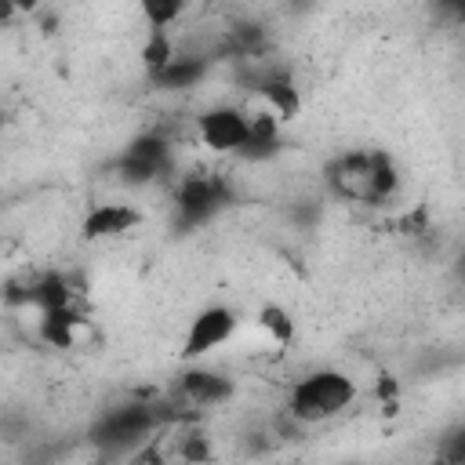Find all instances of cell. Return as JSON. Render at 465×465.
<instances>
[{
	"label": "cell",
	"mask_w": 465,
	"mask_h": 465,
	"mask_svg": "<svg viewBox=\"0 0 465 465\" xmlns=\"http://www.w3.org/2000/svg\"><path fill=\"white\" fill-rule=\"evenodd\" d=\"M356 400V385L349 374L341 371H312L305 378L294 381L291 396H287V407L298 421H327L334 414H341L349 403Z\"/></svg>",
	"instance_id": "6da1fadb"
},
{
	"label": "cell",
	"mask_w": 465,
	"mask_h": 465,
	"mask_svg": "<svg viewBox=\"0 0 465 465\" xmlns=\"http://www.w3.org/2000/svg\"><path fill=\"white\" fill-rule=\"evenodd\" d=\"M440 465H443V461H440Z\"/></svg>",
	"instance_id": "7402d4cb"
},
{
	"label": "cell",
	"mask_w": 465,
	"mask_h": 465,
	"mask_svg": "<svg viewBox=\"0 0 465 465\" xmlns=\"http://www.w3.org/2000/svg\"><path fill=\"white\" fill-rule=\"evenodd\" d=\"M400 193V167L389 153H374V178H371V203H385Z\"/></svg>",
	"instance_id": "9a60e30c"
},
{
	"label": "cell",
	"mask_w": 465,
	"mask_h": 465,
	"mask_svg": "<svg viewBox=\"0 0 465 465\" xmlns=\"http://www.w3.org/2000/svg\"><path fill=\"white\" fill-rule=\"evenodd\" d=\"M229 203H232V196H229V185L222 178L193 174L174 193V222H178V229H200L218 211H225Z\"/></svg>",
	"instance_id": "3957f363"
},
{
	"label": "cell",
	"mask_w": 465,
	"mask_h": 465,
	"mask_svg": "<svg viewBox=\"0 0 465 465\" xmlns=\"http://www.w3.org/2000/svg\"><path fill=\"white\" fill-rule=\"evenodd\" d=\"M182 15V4H174V0H149L145 4V22L153 25V33H167V25L174 22Z\"/></svg>",
	"instance_id": "e0dca14e"
},
{
	"label": "cell",
	"mask_w": 465,
	"mask_h": 465,
	"mask_svg": "<svg viewBox=\"0 0 465 465\" xmlns=\"http://www.w3.org/2000/svg\"><path fill=\"white\" fill-rule=\"evenodd\" d=\"M262 323L276 334V338H291V320H287V312L283 309H276V305H269V309H262Z\"/></svg>",
	"instance_id": "ac0fdd59"
},
{
	"label": "cell",
	"mask_w": 465,
	"mask_h": 465,
	"mask_svg": "<svg viewBox=\"0 0 465 465\" xmlns=\"http://www.w3.org/2000/svg\"><path fill=\"white\" fill-rule=\"evenodd\" d=\"M182 396L196 407H214V403H225L232 396V381L218 371H207V367H189L182 374Z\"/></svg>",
	"instance_id": "ba28073f"
},
{
	"label": "cell",
	"mask_w": 465,
	"mask_h": 465,
	"mask_svg": "<svg viewBox=\"0 0 465 465\" xmlns=\"http://www.w3.org/2000/svg\"><path fill=\"white\" fill-rule=\"evenodd\" d=\"M236 334V312L225 305H207L189 320L185 341H182V356L185 360H203L207 352L222 349L229 338Z\"/></svg>",
	"instance_id": "5b68a950"
},
{
	"label": "cell",
	"mask_w": 465,
	"mask_h": 465,
	"mask_svg": "<svg viewBox=\"0 0 465 465\" xmlns=\"http://www.w3.org/2000/svg\"><path fill=\"white\" fill-rule=\"evenodd\" d=\"M174 54H178V51L171 47L167 33H149V40H145V47H142V58H145V65H149V76L160 73Z\"/></svg>",
	"instance_id": "2e32d148"
},
{
	"label": "cell",
	"mask_w": 465,
	"mask_h": 465,
	"mask_svg": "<svg viewBox=\"0 0 465 465\" xmlns=\"http://www.w3.org/2000/svg\"><path fill=\"white\" fill-rule=\"evenodd\" d=\"M443 465H465V425L447 440V450H443Z\"/></svg>",
	"instance_id": "d6986e66"
},
{
	"label": "cell",
	"mask_w": 465,
	"mask_h": 465,
	"mask_svg": "<svg viewBox=\"0 0 465 465\" xmlns=\"http://www.w3.org/2000/svg\"><path fill=\"white\" fill-rule=\"evenodd\" d=\"M258 91L265 94L269 113H272L276 120H291V116L298 113V91H294V84H291L287 76H265V80L258 84Z\"/></svg>",
	"instance_id": "5bb4252c"
},
{
	"label": "cell",
	"mask_w": 465,
	"mask_h": 465,
	"mask_svg": "<svg viewBox=\"0 0 465 465\" xmlns=\"http://www.w3.org/2000/svg\"><path fill=\"white\" fill-rule=\"evenodd\" d=\"M276 153H280V124H276V116L272 113L251 116V138H247V145H243L240 156H247V160H269Z\"/></svg>",
	"instance_id": "8fae6325"
},
{
	"label": "cell",
	"mask_w": 465,
	"mask_h": 465,
	"mask_svg": "<svg viewBox=\"0 0 465 465\" xmlns=\"http://www.w3.org/2000/svg\"><path fill=\"white\" fill-rule=\"evenodd\" d=\"M167 163H171V145H167V138L149 131V134H138V138L116 156V174H120V182H127V185H145V182H153L156 174H163Z\"/></svg>",
	"instance_id": "277c9868"
},
{
	"label": "cell",
	"mask_w": 465,
	"mask_h": 465,
	"mask_svg": "<svg viewBox=\"0 0 465 465\" xmlns=\"http://www.w3.org/2000/svg\"><path fill=\"white\" fill-rule=\"evenodd\" d=\"M207 76V58L203 54H174L160 73H153V84L163 91H189Z\"/></svg>",
	"instance_id": "30bf717a"
},
{
	"label": "cell",
	"mask_w": 465,
	"mask_h": 465,
	"mask_svg": "<svg viewBox=\"0 0 465 465\" xmlns=\"http://www.w3.org/2000/svg\"><path fill=\"white\" fill-rule=\"evenodd\" d=\"M461 272H465V265H461Z\"/></svg>",
	"instance_id": "44dd1931"
},
{
	"label": "cell",
	"mask_w": 465,
	"mask_h": 465,
	"mask_svg": "<svg viewBox=\"0 0 465 465\" xmlns=\"http://www.w3.org/2000/svg\"><path fill=\"white\" fill-rule=\"evenodd\" d=\"M454 15H458V18L465 22V4H458V7H454Z\"/></svg>",
	"instance_id": "ffe728a7"
},
{
	"label": "cell",
	"mask_w": 465,
	"mask_h": 465,
	"mask_svg": "<svg viewBox=\"0 0 465 465\" xmlns=\"http://www.w3.org/2000/svg\"><path fill=\"white\" fill-rule=\"evenodd\" d=\"M153 429H156V411L149 403H124L98 418V425L91 429V440H94V447L120 454V450L138 447Z\"/></svg>",
	"instance_id": "7a4b0ae2"
},
{
	"label": "cell",
	"mask_w": 465,
	"mask_h": 465,
	"mask_svg": "<svg viewBox=\"0 0 465 465\" xmlns=\"http://www.w3.org/2000/svg\"><path fill=\"white\" fill-rule=\"evenodd\" d=\"M371 178H374V153H345L327 167V185L345 200L371 203Z\"/></svg>",
	"instance_id": "52a82bcc"
},
{
	"label": "cell",
	"mask_w": 465,
	"mask_h": 465,
	"mask_svg": "<svg viewBox=\"0 0 465 465\" xmlns=\"http://www.w3.org/2000/svg\"><path fill=\"white\" fill-rule=\"evenodd\" d=\"M138 225V211L131 203H98L84 218V236L87 240H109L120 232H131Z\"/></svg>",
	"instance_id": "9c48e42d"
},
{
	"label": "cell",
	"mask_w": 465,
	"mask_h": 465,
	"mask_svg": "<svg viewBox=\"0 0 465 465\" xmlns=\"http://www.w3.org/2000/svg\"><path fill=\"white\" fill-rule=\"evenodd\" d=\"M200 138L214 153H243L251 138V116H243L232 105H214L200 116Z\"/></svg>",
	"instance_id": "8992f818"
},
{
	"label": "cell",
	"mask_w": 465,
	"mask_h": 465,
	"mask_svg": "<svg viewBox=\"0 0 465 465\" xmlns=\"http://www.w3.org/2000/svg\"><path fill=\"white\" fill-rule=\"evenodd\" d=\"M69 283L62 280V276H40V280H33L29 287H25V302L33 305V309H40V316L44 312H51V309H65L69 305Z\"/></svg>",
	"instance_id": "7c38bea8"
},
{
	"label": "cell",
	"mask_w": 465,
	"mask_h": 465,
	"mask_svg": "<svg viewBox=\"0 0 465 465\" xmlns=\"http://www.w3.org/2000/svg\"><path fill=\"white\" fill-rule=\"evenodd\" d=\"M76 327H80V316L73 312V305L65 309H51L40 316V334L44 341H51L54 349H69L76 341Z\"/></svg>",
	"instance_id": "4fadbf2b"
}]
</instances>
